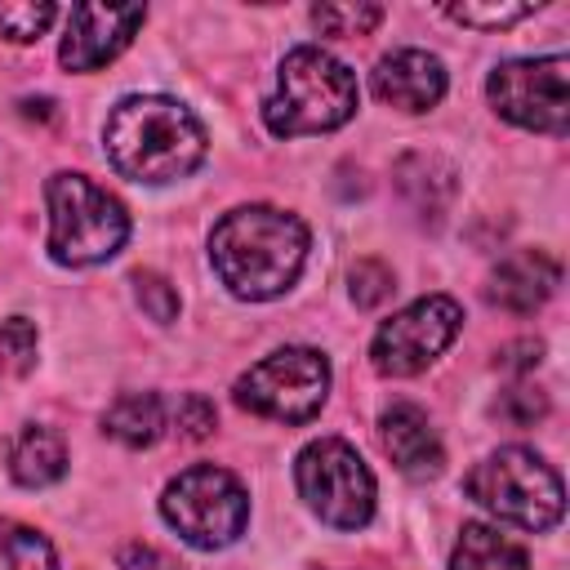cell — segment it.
<instances>
[{
    "label": "cell",
    "instance_id": "cell-1",
    "mask_svg": "<svg viewBox=\"0 0 570 570\" xmlns=\"http://www.w3.org/2000/svg\"><path fill=\"white\" fill-rule=\"evenodd\" d=\"M209 258L236 298L263 303L298 281L307 258V227L285 209L245 205L223 214V223L209 232Z\"/></svg>",
    "mask_w": 570,
    "mask_h": 570
},
{
    "label": "cell",
    "instance_id": "cell-2",
    "mask_svg": "<svg viewBox=\"0 0 570 570\" xmlns=\"http://www.w3.org/2000/svg\"><path fill=\"white\" fill-rule=\"evenodd\" d=\"M107 160L116 174L134 183H174L187 178L205 160V129L200 120L160 94L120 98L102 129Z\"/></svg>",
    "mask_w": 570,
    "mask_h": 570
},
{
    "label": "cell",
    "instance_id": "cell-3",
    "mask_svg": "<svg viewBox=\"0 0 570 570\" xmlns=\"http://www.w3.org/2000/svg\"><path fill=\"white\" fill-rule=\"evenodd\" d=\"M361 89L347 62L325 53L321 45H298L285 53L276 94L263 102V120L276 138H298V134H325L338 129L356 116Z\"/></svg>",
    "mask_w": 570,
    "mask_h": 570
},
{
    "label": "cell",
    "instance_id": "cell-4",
    "mask_svg": "<svg viewBox=\"0 0 570 570\" xmlns=\"http://www.w3.org/2000/svg\"><path fill=\"white\" fill-rule=\"evenodd\" d=\"M45 205H49V254L62 267L102 263L129 240L125 205L85 174H53L45 187Z\"/></svg>",
    "mask_w": 570,
    "mask_h": 570
},
{
    "label": "cell",
    "instance_id": "cell-5",
    "mask_svg": "<svg viewBox=\"0 0 570 570\" xmlns=\"http://www.w3.org/2000/svg\"><path fill=\"white\" fill-rule=\"evenodd\" d=\"M463 490L472 503H481L485 512H494L499 521L521 525V530H552L566 508L557 468L543 463L525 445H503L490 459H481L468 472Z\"/></svg>",
    "mask_w": 570,
    "mask_h": 570
},
{
    "label": "cell",
    "instance_id": "cell-6",
    "mask_svg": "<svg viewBox=\"0 0 570 570\" xmlns=\"http://www.w3.org/2000/svg\"><path fill=\"white\" fill-rule=\"evenodd\" d=\"M160 512L191 548H227L249 521V494L227 468L196 463L165 485Z\"/></svg>",
    "mask_w": 570,
    "mask_h": 570
},
{
    "label": "cell",
    "instance_id": "cell-7",
    "mask_svg": "<svg viewBox=\"0 0 570 570\" xmlns=\"http://www.w3.org/2000/svg\"><path fill=\"white\" fill-rule=\"evenodd\" d=\"M294 481L307 508L334 530H361L374 517V476L365 459L338 436L312 441L294 463Z\"/></svg>",
    "mask_w": 570,
    "mask_h": 570
},
{
    "label": "cell",
    "instance_id": "cell-8",
    "mask_svg": "<svg viewBox=\"0 0 570 570\" xmlns=\"http://www.w3.org/2000/svg\"><path fill=\"white\" fill-rule=\"evenodd\" d=\"M330 392V361L316 347H281L236 379V405L276 423H307Z\"/></svg>",
    "mask_w": 570,
    "mask_h": 570
},
{
    "label": "cell",
    "instance_id": "cell-9",
    "mask_svg": "<svg viewBox=\"0 0 570 570\" xmlns=\"http://www.w3.org/2000/svg\"><path fill=\"white\" fill-rule=\"evenodd\" d=\"M485 94L503 120L561 138L570 125V58L548 53L499 62L485 80Z\"/></svg>",
    "mask_w": 570,
    "mask_h": 570
},
{
    "label": "cell",
    "instance_id": "cell-10",
    "mask_svg": "<svg viewBox=\"0 0 570 570\" xmlns=\"http://www.w3.org/2000/svg\"><path fill=\"white\" fill-rule=\"evenodd\" d=\"M459 325H463V307L450 294H428L379 325L370 343V361L379 374H392V379L419 374L454 343Z\"/></svg>",
    "mask_w": 570,
    "mask_h": 570
},
{
    "label": "cell",
    "instance_id": "cell-11",
    "mask_svg": "<svg viewBox=\"0 0 570 570\" xmlns=\"http://www.w3.org/2000/svg\"><path fill=\"white\" fill-rule=\"evenodd\" d=\"M142 4H71L67 36H62V67L67 71H98L107 67L142 27Z\"/></svg>",
    "mask_w": 570,
    "mask_h": 570
},
{
    "label": "cell",
    "instance_id": "cell-12",
    "mask_svg": "<svg viewBox=\"0 0 570 570\" xmlns=\"http://www.w3.org/2000/svg\"><path fill=\"white\" fill-rule=\"evenodd\" d=\"M374 94L401 111H428L445 98V67L428 49H392L374 67Z\"/></svg>",
    "mask_w": 570,
    "mask_h": 570
},
{
    "label": "cell",
    "instance_id": "cell-13",
    "mask_svg": "<svg viewBox=\"0 0 570 570\" xmlns=\"http://www.w3.org/2000/svg\"><path fill=\"white\" fill-rule=\"evenodd\" d=\"M557 285H561V263L548 249H517L499 258V267L490 272L485 298L503 312H534L552 298Z\"/></svg>",
    "mask_w": 570,
    "mask_h": 570
},
{
    "label": "cell",
    "instance_id": "cell-14",
    "mask_svg": "<svg viewBox=\"0 0 570 570\" xmlns=\"http://www.w3.org/2000/svg\"><path fill=\"white\" fill-rule=\"evenodd\" d=\"M379 441H383L387 459H392L405 476H414V481L436 476L441 463H445L441 441H436L428 414H423L419 405H410V401H396L392 410H383V419H379Z\"/></svg>",
    "mask_w": 570,
    "mask_h": 570
},
{
    "label": "cell",
    "instance_id": "cell-15",
    "mask_svg": "<svg viewBox=\"0 0 570 570\" xmlns=\"http://www.w3.org/2000/svg\"><path fill=\"white\" fill-rule=\"evenodd\" d=\"M67 472V445L53 428L45 423H22L9 441V476L27 490L53 485Z\"/></svg>",
    "mask_w": 570,
    "mask_h": 570
},
{
    "label": "cell",
    "instance_id": "cell-16",
    "mask_svg": "<svg viewBox=\"0 0 570 570\" xmlns=\"http://www.w3.org/2000/svg\"><path fill=\"white\" fill-rule=\"evenodd\" d=\"M396 187L423 218H441L454 200V169L432 151H410L396 160Z\"/></svg>",
    "mask_w": 570,
    "mask_h": 570
},
{
    "label": "cell",
    "instance_id": "cell-17",
    "mask_svg": "<svg viewBox=\"0 0 570 570\" xmlns=\"http://www.w3.org/2000/svg\"><path fill=\"white\" fill-rule=\"evenodd\" d=\"M450 570H530V557L503 530L485 521H468L450 552Z\"/></svg>",
    "mask_w": 570,
    "mask_h": 570
},
{
    "label": "cell",
    "instance_id": "cell-18",
    "mask_svg": "<svg viewBox=\"0 0 570 570\" xmlns=\"http://www.w3.org/2000/svg\"><path fill=\"white\" fill-rule=\"evenodd\" d=\"M102 432L116 436L120 445L129 450H142V445H156L160 432H165V401L156 392H125L107 405L102 414Z\"/></svg>",
    "mask_w": 570,
    "mask_h": 570
},
{
    "label": "cell",
    "instance_id": "cell-19",
    "mask_svg": "<svg viewBox=\"0 0 570 570\" xmlns=\"http://www.w3.org/2000/svg\"><path fill=\"white\" fill-rule=\"evenodd\" d=\"M53 548L40 530L0 517V570H53Z\"/></svg>",
    "mask_w": 570,
    "mask_h": 570
},
{
    "label": "cell",
    "instance_id": "cell-20",
    "mask_svg": "<svg viewBox=\"0 0 570 570\" xmlns=\"http://www.w3.org/2000/svg\"><path fill=\"white\" fill-rule=\"evenodd\" d=\"M383 4H316L312 22L325 36H370L383 22Z\"/></svg>",
    "mask_w": 570,
    "mask_h": 570
},
{
    "label": "cell",
    "instance_id": "cell-21",
    "mask_svg": "<svg viewBox=\"0 0 570 570\" xmlns=\"http://www.w3.org/2000/svg\"><path fill=\"white\" fill-rule=\"evenodd\" d=\"M58 18L53 4H0V36L13 40V45H31L49 31V22Z\"/></svg>",
    "mask_w": 570,
    "mask_h": 570
},
{
    "label": "cell",
    "instance_id": "cell-22",
    "mask_svg": "<svg viewBox=\"0 0 570 570\" xmlns=\"http://www.w3.org/2000/svg\"><path fill=\"white\" fill-rule=\"evenodd\" d=\"M0 361L13 374H27L36 365V325L27 316H9L0 321Z\"/></svg>",
    "mask_w": 570,
    "mask_h": 570
},
{
    "label": "cell",
    "instance_id": "cell-23",
    "mask_svg": "<svg viewBox=\"0 0 570 570\" xmlns=\"http://www.w3.org/2000/svg\"><path fill=\"white\" fill-rule=\"evenodd\" d=\"M445 13L463 27H476V31H499V27H512L521 18L534 13V4H445Z\"/></svg>",
    "mask_w": 570,
    "mask_h": 570
},
{
    "label": "cell",
    "instance_id": "cell-24",
    "mask_svg": "<svg viewBox=\"0 0 570 570\" xmlns=\"http://www.w3.org/2000/svg\"><path fill=\"white\" fill-rule=\"evenodd\" d=\"M134 294H138V307H142L151 321L169 325V321L178 316V289H174L160 272H134Z\"/></svg>",
    "mask_w": 570,
    "mask_h": 570
},
{
    "label": "cell",
    "instance_id": "cell-25",
    "mask_svg": "<svg viewBox=\"0 0 570 570\" xmlns=\"http://www.w3.org/2000/svg\"><path fill=\"white\" fill-rule=\"evenodd\" d=\"M352 303L356 307H379L392 289H396V281H392V267L387 263H379V258H361L356 267H352Z\"/></svg>",
    "mask_w": 570,
    "mask_h": 570
},
{
    "label": "cell",
    "instance_id": "cell-26",
    "mask_svg": "<svg viewBox=\"0 0 570 570\" xmlns=\"http://www.w3.org/2000/svg\"><path fill=\"white\" fill-rule=\"evenodd\" d=\"M494 414H499L503 423H512V428H534V423L548 414V396H543L539 387H525V383H517V387H508V392L499 396Z\"/></svg>",
    "mask_w": 570,
    "mask_h": 570
},
{
    "label": "cell",
    "instance_id": "cell-27",
    "mask_svg": "<svg viewBox=\"0 0 570 570\" xmlns=\"http://www.w3.org/2000/svg\"><path fill=\"white\" fill-rule=\"evenodd\" d=\"M214 423H218V414H214V401L209 396H200V392L178 396V405H174V432L183 441H205L214 432Z\"/></svg>",
    "mask_w": 570,
    "mask_h": 570
},
{
    "label": "cell",
    "instance_id": "cell-28",
    "mask_svg": "<svg viewBox=\"0 0 570 570\" xmlns=\"http://www.w3.org/2000/svg\"><path fill=\"white\" fill-rule=\"evenodd\" d=\"M116 561H120V570H187V566H178L169 552H160V548H151V543H125V548L116 552Z\"/></svg>",
    "mask_w": 570,
    "mask_h": 570
},
{
    "label": "cell",
    "instance_id": "cell-29",
    "mask_svg": "<svg viewBox=\"0 0 570 570\" xmlns=\"http://www.w3.org/2000/svg\"><path fill=\"white\" fill-rule=\"evenodd\" d=\"M539 361H543V343H539V338H517V343H508V347L494 356V365L508 370V374H530Z\"/></svg>",
    "mask_w": 570,
    "mask_h": 570
}]
</instances>
